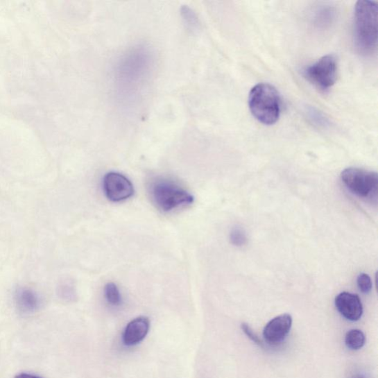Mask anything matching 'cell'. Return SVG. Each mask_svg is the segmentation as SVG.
<instances>
[{"label":"cell","instance_id":"obj_1","mask_svg":"<svg viewBox=\"0 0 378 378\" xmlns=\"http://www.w3.org/2000/svg\"><path fill=\"white\" fill-rule=\"evenodd\" d=\"M378 4L360 0L354 8L353 36L356 49L363 55H371L377 47Z\"/></svg>","mask_w":378,"mask_h":378},{"label":"cell","instance_id":"obj_2","mask_svg":"<svg viewBox=\"0 0 378 378\" xmlns=\"http://www.w3.org/2000/svg\"><path fill=\"white\" fill-rule=\"evenodd\" d=\"M249 109L263 124L272 125L280 117L281 99L276 88L268 83H260L251 89L248 98Z\"/></svg>","mask_w":378,"mask_h":378},{"label":"cell","instance_id":"obj_3","mask_svg":"<svg viewBox=\"0 0 378 378\" xmlns=\"http://www.w3.org/2000/svg\"><path fill=\"white\" fill-rule=\"evenodd\" d=\"M151 199L156 207L164 212H170L186 207L194 203V197L173 180L157 178L148 186Z\"/></svg>","mask_w":378,"mask_h":378},{"label":"cell","instance_id":"obj_4","mask_svg":"<svg viewBox=\"0 0 378 378\" xmlns=\"http://www.w3.org/2000/svg\"><path fill=\"white\" fill-rule=\"evenodd\" d=\"M341 180L348 189L359 198L377 200L378 176L374 171L348 168L341 173Z\"/></svg>","mask_w":378,"mask_h":378},{"label":"cell","instance_id":"obj_5","mask_svg":"<svg viewBox=\"0 0 378 378\" xmlns=\"http://www.w3.org/2000/svg\"><path fill=\"white\" fill-rule=\"evenodd\" d=\"M304 76L309 82L322 90L333 87L337 80L338 61L336 55H326L314 64L307 67Z\"/></svg>","mask_w":378,"mask_h":378},{"label":"cell","instance_id":"obj_6","mask_svg":"<svg viewBox=\"0 0 378 378\" xmlns=\"http://www.w3.org/2000/svg\"><path fill=\"white\" fill-rule=\"evenodd\" d=\"M103 189L106 197L114 203L127 200L135 192L133 184L127 177L113 171L103 179Z\"/></svg>","mask_w":378,"mask_h":378},{"label":"cell","instance_id":"obj_7","mask_svg":"<svg viewBox=\"0 0 378 378\" xmlns=\"http://www.w3.org/2000/svg\"><path fill=\"white\" fill-rule=\"evenodd\" d=\"M293 318L289 314L275 317L263 330V337L271 345H278L289 336L292 327Z\"/></svg>","mask_w":378,"mask_h":378},{"label":"cell","instance_id":"obj_8","mask_svg":"<svg viewBox=\"0 0 378 378\" xmlns=\"http://www.w3.org/2000/svg\"><path fill=\"white\" fill-rule=\"evenodd\" d=\"M335 304L340 314L351 322H357L363 315V305L356 294L343 292L336 296Z\"/></svg>","mask_w":378,"mask_h":378},{"label":"cell","instance_id":"obj_9","mask_svg":"<svg viewBox=\"0 0 378 378\" xmlns=\"http://www.w3.org/2000/svg\"><path fill=\"white\" fill-rule=\"evenodd\" d=\"M150 320L146 317L135 318L126 327L123 342L126 346H134L141 342L150 329Z\"/></svg>","mask_w":378,"mask_h":378},{"label":"cell","instance_id":"obj_10","mask_svg":"<svg viewBox=\"0 0 378 378\" xmlns=\"http://www.w3.org/2000/svg\"><path fill=\"white\" fill-rule=\"evenodd\" d=\"M17 302L19 310L25 313L37 311L40 304L37 293L28 289H22L18 291Z\"/></svg>","mask_w":378,"mask_h":378},{"label":"cell","instance_id":"obj_11","mask_svg":"<svg viewBox=\"0 0 378 378\" xmlns=\"http://www.w3.org/2000/svg\"><path fill=\"white\" fill-rule=\"evenodd\" d=\"M365 343V335L360 329H350L345 336V345L351 350H361L364 346Z\"/></svg>","mask_w":378,"mask_h":378},{"label":"cell","instance_id":"obj_12","mask_svg":"<svg viewBox=\"0 0 378 378\" xmlns=\"http://www.w3.org/2000/svg\"><path fill=\"white\" fill-rule=\"evenodd\" d=\"M105 296L108 302L112 306H119L122 302V298L117 285L113 282H109L105 287Z\"/></svg>","mask_w":378,"mask_h":378},{"label":"cell","instance_id":"obj_13","mask_svg":"<svg viewBox=\"0 0 378 378\" xmlns=\"http://www.w3.org/2000/svg\"><path fill=\"white\" fill-rule=\"evenodd\" d=\"M359 290L363 293H369L372 289V282L368 274L361 273L357 279Z\"/></svg>","mask_w":378,"mask_h":378},{"label":"cell","instance_id":"obj_14","mask_svg":"<svg viewBox=\"0 0 378 378\" xmlns=\"http://www.w3.org/2000/svg\"><path fill=\"white\" fill-rule=\"evenodd\" d=\"M231 242L236 246H242L246 244L247 238L241 228L235 227L230 234Z\"/></svg>","mask_w":378,"mask_h":378},{"label":"cell","instance_id":"obj_15","mask_svg":"<svg viewBox=\"0 0 378 378\" xmlns=\"http://www.w3.org/2000/svg\"><path fill=\"white\" fill-rule=\"evenodd\" d=\"M242 329L243 330L245 334L253 342L256 343V345L262 347V343L260 341L259 338L257 336V334L255 333L253 330L248 326L247 324H243Z\"/></svg>","mask_w":378,"mask_h":378},{"label":"cell","instance_id":"obj_16","mask_svg":"<svg viewBox=\"0 0 378 378\" xmlns=\"http://www.w3.org/2000/svg\"><path fill=\"white\" fill-rule=\"evenodd\" d=\"M15 378H42L41 377L28 373H21L15 377Z\"/></svg>","mask_w":378,"mask_h":378}]
</instances>
